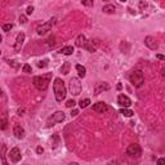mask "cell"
<instances>
[{"label": "cell", "mask_w": 165, "mask_h": 165, "mask_svg": "<svg viewBox=\"0 0 165 165\" xmlns=\"http://www.w3.org/2000/svg\"><path fill=\"white\" fill-rule=\"evenodd\" d=\"M7 128V119H5V114L3 115V120H1V129Z\"/></svg>", "instance_id": "27"}, {"label": "cell", "mask_w": 165, "mask_h": 165, "mask_svg": "<svg viewBox=\"0 0 165 165\" xmlns=\"http://www.w3.org/2000/svg\"><path fill=\"white\" fill-rule=\"evenodd\" d=\"M75 103H76V102H75L74 99H68V101H67V103H66V106L71 108V107H74V106H75Z\"/></svg>", "instance_id": "26"}, {"label": "cell", "mask_w": 165, "mask_h": 165, "mask_svg": "<svg viewBox=\"0 0 165 165\" xmlns=\"http://www.w3.org/2000/svg\"><path fill=\"white\" fill-rule=\"evenodd\" d=\"M161 75H163L164 78H165V68H163V71H161Z\"/></svg>", "instance_id": "35"}, {"label": "cell", "mask_w": 165, "mask_h": 165, "mask_svg": "<svg viewBox=\"0 0 165 165\" xmlns=\"http://www.w3.org/2000/svg\"><path fill=\"white\" fill-rule=\"evenodd\" d=\"M13 133H14V135L18 138V139H21V138L25 137V130H23V128L21 126V125L16 124L14 128H13Z\"/></svg>", "instance_id": "14"}, {"label": "cell", "mask_w": 165, "mask_h": 165, "mask_svg": "<svg viewBox=\"0 0 165 165\" xmlns=\"http://www.w3.org/2000/svg\"><path fill=\"white\" fill-rule=\"evenodd\" d=\"M110 89V85L107 83H99L97 84V87L94 88V94H99V93L105 92V90H108Z\"/></svg>", "instance_id": "13"}, {"label": "cell", "mask_w": 165, "mask_h": 165, "mask_svg": "<svg viewBox=\"0 0 165 165\" xmlns=\"http://www.w3.org/2000/svg\"><path fill=\"white\" fill-rule=\"evenodd\" d=\"M158 164H159V165L165 164V159H159V160H158Z\"/></svg>", "instance_id": "32"}, {"label": "cell", "mask_w": 165, "mask_h": 165, "mask_svg": "<svg viewBox=\"0 0 165 165\" xmlns=\"http://www.w3.org/2000/svg\"><path fill=\"white\" fill-rule=\"evenodd\" d=\"M23 41H25V34L23 32H20L17 35V40H16V44H14V50L16 52H18V50L21 49V47H22Z\"/></svg>", "instance_id": "12"}, {"label": "cell", "mask_w": 165, "mask_h": 165, "mask_svg": "<svg viewBox=\"0 0 165 165\" xmlns=\"http://www.w3.org/2000/svg\"><path fill=\"white\" fill-rule=\"evenodd\" d=\"M107 110H108V106L103 102H98V103H94V105H93V111H95V112L103 114Z\"/></svg>", "instance_id": "11"}, {"label": "cell", "mask_w": 165, "mask_h": 165, "mask_svg": "<svg viewBox=\"0 0 165 165\" xmlns=\"http://www.w3.org/2000/svg\"><path fill=\"white\" fill-rule=\"evenodd\" d=\"M63 120H65V114H63L62 111H57V112H54L47 120V125L48 126H52V125H54L57 123H62Z\"/></svg>", "instance_id": "4"}, {"label": "cell", "mask_w": 165, "mask_h": 165, "mask_svg": "<svg viewBox=\"0 0 165 165\" xmlns=\"http://www.w3.org/2000/svg\"><path fill=\"white\" fill-rule=\"evenodd\" d=\"M126 155L132 156V158H139L142 155V150H141V147L138 145H130L126 148Z\"/></svg>", "instance_id": "6"}, {"label": "cell", "mask_w": 165, "mask_h": 165, "mask_svg": "<svg viewBox=\"0 0 165 165\" xmlns=\"http://www.w3.org/2000/svg\"><path fill=\"white\" fill-rule=\"evenodd\" d=\"M156 57H158V60L165 61V55H164V54H158V55H156Z\"/></svg>", "instance_id": "29"}, {"label": "cell", "mask_w": 165, "mask_h": 165, "mask_svg": "<svg viewBox=\"0 0 165 165\" xmlns=\"http://www.w3.org/2000/svg\"><path fill=\"white\" fill-rule=\"evenodd\" d=\"M54 21H55V18H52L50 21H48V22H45V23H43V25L39 26L38 27V34L39 35H45L48 31H50V28H52Z\"/></svg>", "instance_id": "7"}, {"label": "cell", "mask_w": 165, "mask_h": 165, "mask_svg": "<svg viewBox=\"0 0 165 165\" xmlns=\"http://www.w3.org/2000/svg\"><path fill=\"white\" fill-rule=\"evenodd\" d=\"M22 71H23V72H26V74H31V71H32V70H31V66L26 63V65H23Z\"/></svg>", "instance_id": "23"}, {"label": "cell", "mask_w": 165, "mask_h": 165, "mask_svg": "<svg viewBox=\"0 0 165 165\" xmlns=\"http://www.w3.org/2000/svg\"><path fill=\"white\" fill-rule=\"evenodd\" d=\"M43 151H44V150H43V147H38V148H36V152H38V154H43Z\"/></svg>", "instance_id": "33"}, {"label": "cell", "mask_w": 165, "mask_h": 165, "mask_svg": "<svg viewBox=\"0 0 165 165\" xmlns=\"http://www.w3.org/2000/svg\"><path fill=\"white\" fill-rule=\"evenodd\" d=\"M68 70H70V63H68V62H65V63H63V66L61 67V71H62V74L67 75V74H68Z\"/></svg>", "instance_id": "21"}, {"label": "cell", "mask_w": 165, "mask_h": 165, "mask_svg": "<svg viewBox=\"0 0 165 165\" xmlns=\"http://www.w3.org/2000/svg\"><path fill=\"white\" fill-rule=\"evenodd\" d=\"M48 66V61H40V62H38V67L40 68H44Z\"/></svg>", "instance_id": "24"}, {"label": "cell", "mask_w": 165, "mask_h": 165, "mask_svg": "<svg viewBox=\"0 0 165 165\" xmlns=\"http://www.w3.org/2000/svg\"><path fill=\"white\" fill-rule=\"evenodd\" d=\"M23 111H25V110H23V108H22V110H21V108H20V110H18V115H20V116H22V115H23Z\"/></svg>", "instance_id": "34"}, {"label": "cell", "mask_w": 165, "mask_h": 165, "mask_svg": "<svg viewBox=\"0 0 165 165\" xmlns=\"http://www.w3.org/2000/svg\"><path fill=\"white\" fill-rule=\"evenodd\" d=\"M87 45H88L87 38H85L83 34H81V35H79L78 39H76V47H79V48H87Z\"/></svg>", "instance_id": "15"}, {"label": "cell", "mask_w": 165, "mask_h": 165, "mask_svg": "<svg viewBox=\"0 0 165 165\" xmlns=\"http://www.w3.org/2000/svg\"><path fill=\"white\" fill-rule=\"evenodd\" d=\"M70 92L74 95H79L81 92V83L78 78H72L70 81Z\"/></svg>", "instance_id": "5"}, {"label": "cell", "mask_w": 165, "mask_h": 165, "mask_svg": "<svg viewBox=\"0 0 165 165\" xmlns=\"http://www.w3.org/2000/svg\"><path fill=\"white\" fill-rule=\"evenodd\" d=\"M79 105H80V108H85V107H88V106L90 105V99H89V98H85V99H81L80 102H79Z\"/></svg>", "instance_id": "20"}, {"label": "cell", "mask_w": 165, "mask_h": 165, "mask_svg": "<svg viewBox=\"0 0 165 165\" xmlns=\"http://www.w3.org/2000/svg\"><path fill=\"white\" fill-rule=\"evenodd\" d=\"M53 90H54V95H55V101L57 102H62L66 98V85L65 81L61 80L60 78H57L53 83Z\"/></svg>", "instance_id": "1"}, {"label": "cell", "mask_w": 165, "mask_h": 165, "mask_svg": "<svg viewBox=\"0 0 165 165\" xmlns=\"http://www.w3.org/2000/svg\"><path fill=\"white\" fill-rule=\"evenodd\" d=\"M145 44L147 45L150 49H152V50H156L159 48L158 41H156L155 38H152V36H146V38H145Z\"/></svg>", "instance_id": "9"}, {"label": "cell", "mask_w": 165, "mask_h": 165, "mask_svg": "<svg viewBox=\"0 0 165 165\" xmlns=\"http://www.w3.org/2000/svg\"><path fill=\"white\" fill-rule=\"evenodd\" d=\"M52 78V74H47V75H41V76H35L34 78V85L36 89L39 90H47V88L49 87V80Z\"/></svg>", "instance_id": "2"}, {"label": "cell", "mask_w": 165, "mask_h": 165, "mask_svg": "<svg viewBox=\"0 0 165 165\" xmlns=\"http://www.w3.org/2000/svg\"><path fill=\"white\" fill-rule=\"evenodd\" d=\"M32 12H34V8L32 7H28L27 8V14H32Z\"/></svg>", "instance_id": "30"}, {"label": "cell", "mask_w": 165, "mask_h": 165, "mask_svg": "<svg viewBox=\"0 0 165 165\" xmlns=\"http://www.w3.org/2000/svg\"><path fill=\"white\" fill-rule=\"evenodd\" d=\"M76 70H78V72H79V76H80V78H84L85 76V67L84 66L76 65Z\"/></svg>", "instance_id": "19"}, {"label": "cell", "mask_w": 165, "mask_h": 165, "mask_svg": "<svg viewBox=\"0 0 165 165\" xmlns=\"http://www.w3.org/2000/svg\"><path fill=\"white\" fill-rule=\"evenodd\" d=\"M20 22H21V23H23V25H25V23L27 22V20H26L25 16H21V17H20Z\"/></svg>", "instance_id": "28"}, {"label": "cell", "mask_w": 165, "mask_h": 165, "mask_svg": "<svg viewBox=\"0 0 165 165\" xmlns=\"http://www.w3.org/2000/svg\"><path fill=\"white\" fill-rule=\"evenodd\" d=\"M120 1H121V3H125V1H126V0H120Z\"/></svg>", "instance_id": "36"}, {"label": "cell", "mask_w": 165, "mask_h": 165, "mask_svg": "<svg viewBox=\"0 0 165 165\" xmlns=\"http://www.w3.org/2000/svg\"><path fill=\"white\" fill-rule=\"evenodd\" d=\"M118 103L121 106V107H129V106L132 105V101H130V98L126 97V95L120 94L118 97Z\"/></svg>", "instance_id": "10"}, {"label": "cell", "mask_w": 165, "mask_h": 165, "mask_svg": "<svg viewBox=\"0 0 165 165\" xmlns=\"http://www.w3.org/2000/svg\"><path fill=\"white\" fill-rule=\"evenodd\" d=\"M3 31H5V32H8V31H10L13 28V25L12 23H5V25H3Z\"/></svg>", "instance_id": "22"}, {"label": "cell", "mask_w": 165, "mask_h": 165, "mask_svg": "<svg viewBox=\"0 0 165 165\" xmlns=\"http://www.w3.org/2000/svg\"><path fill=\"white\" fill-rule=\"evenodd\" d=\"M130 83L134 85L135 88H141L145 83V76H143V72L141 70H137L130 75Z\"/></svg>", "instance_id": "3"}, {"label": "cell", "mask_w": 165, "mask_h": 165, "mask_svg": "<svg viewBox=\"0 0 165 165\" xmlns=\"http://www.w3.org/2000/svg\"><path fill=\"white\" fill-rule=\"evenodd\" d=\"M9 159H10V161L12 163H18V161L22 159V155H21V151H20V148L18 147H14V148H12V150L9 151Z\"/></svg>", "instance_id": "8"}, {"label": "cell", "mask_w": 165, "mask_h": 165, "mask_svg": "<svg viewBox=\"0 0 165 165\" xmlns=\"http://www.w3.org/2000/svg\"><path fill=\"white\" fill-rule=\"evenodd\" d=\"M81 3L84 5H87V7H92L93 5V0H81Z\"/></svg>", "instance_id": "25"}, {"label": "cell", "mask_w": 165, "mask_h": 165, "mask_svg": "<svg viewBox=\"0 0 165 165\" xmlns=\"http://www.w3.org/2000/svg\"><path fill=\"white\" fill-rule=\"evenodd\" d=\"M78 114H79L78 110H72V111H71V116H76Z\"/></svg>", "instance_id": "31"}, {"label": "cell", "mask_w": 165, "mask_h": 165, "mask_svg": "<svg viewBox=\"0 0 165 165\" xmlns=\"http://www.w3.org/2000/svg\"><path fill=\"white\" fill-rule=\"evenodd\" d=\"M102 10H103V13H115V7L111 4H107L102 8Z\"/></svg>", "instance_id": "18"}, {"label": "cell", "mask_w": 165, "mask_h": 165, "mask_svg": "<svg viewBox=\"0 0 165 165\" xmlns=\"http://www.w3.org/2000/svg\"><path fill=\"white\" fill-rule=\"evenodd\" d=\"M60 53H62V54H65V55H71L74 53V48L70 47V45H67V47H63L62 49L60 50Z\"/></svg>", "instance_id": "16"}, {"label": "cell", "mask_w": 165, "mask_h": 165, "mask_svg": "<svg viewBox=\"0 0 165 165\" xmlns=\"http://www.w3.org/2000/svg\"><path fill=\"white\" fill-rule=\"evenodd\" d=\"M120 114H121V115H124V116H126V118H132L134 112H133L132 110H129V108L124 107V108H121V110H120Z\"/></svg>", "instance_id": "17"}]
</instances>
